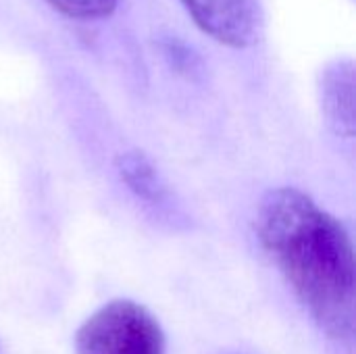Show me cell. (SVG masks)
Returning a JSON list of instances; mask_svg holds the SVG:
<instances>
[{
  "label": "cell",
  "mask_w": 356,
  "mask_h": 354,
  "mask_svg": "<svg viewBox=\"0 0 356 354\" xmlns=\"http://www.w3.org/2000/svg\"><path fill=\"white\" fill-rule=\"evenodd\" d=\"M257 234L313 321L336 340L350 338L356 273L346 227L305 192L277 188L259 204Z\"/></svg>",
  "instance_id": "6da1fadb"
},
{
  "label": "cell",
  "mask_w": 356,
  "mask_h": 354,
  "mask_svg": "<svg viewBox=\"0 0 356 354\" xmlns=\"http://www.w3.org/2000/svg\"><path fill=\"white\" fill-rule=\"evenodd\" d=\"M77 354H165V334L142 305L113 300L90 315L75 334Z\"/></svg>",
  "instance_id": "7a4b0ae2"
},
{
  "label": "cell",
  "mask_w": 356,
  "mask_h": 354,
  "mask_svg": "<svg viewBox=\"0 0 356 354\" xmlns=\"http://www.w3.org/2000/svg\"><path fill=\"white\" fill-rule=\"evenodd\" d=\"M194 23L225 46L244 48L259 25L257 0H181Z\"/></svg>",
  "instance_id": "3957f363"
},
{
  "label": "cell",
  "mask_w": 356,
  "mask_h": 354,
  "mask_svg": "<svg viewBox=\"0 0 356 354\" xmlns=\"http://www.w3.org/2000/svg\"><path fill=\"white\" fill-rule=\"evenodd\" d=\"M319 98L330 127L344 138L355 136V71L353 63L325 67L319 79Z\"/></svg>",
  "instance_id": "277c9868"
},
{
  "label": "cell",
  "mask_w": 356,
  "mask_h": 354,
  "mask_svg": "<svg viewBox=\"0 0 356 354\" xmlns=\"http://www.w3.org/2000/svg\"><path fill=\"white\" fill-rule=\"evenodd\" d=\"M117 169L121 173V179L127 184V188L138 198H144L152 204H161L167 200L169 192H167L161 175L156 173V169L144 154H140V152L121 154L117 161Z\"/></svg>",
  "instance_id": "5b68a950"
},
{
  "label": "cell",
  "mask_w": 356,
  "mask_h": 354,
  "mask_svg": "<svg viewBox=\"0 0 356 354\" xmlns=\"http://www.w3.org/2000/svg\"><path fill=\"white\" fill-rule=\"evenodd\" d=\"M56 10L73 19H102L113 13L117 0H48Z\"/></svg>",
  "instance_id": "8992f818"
}]
</instances>
